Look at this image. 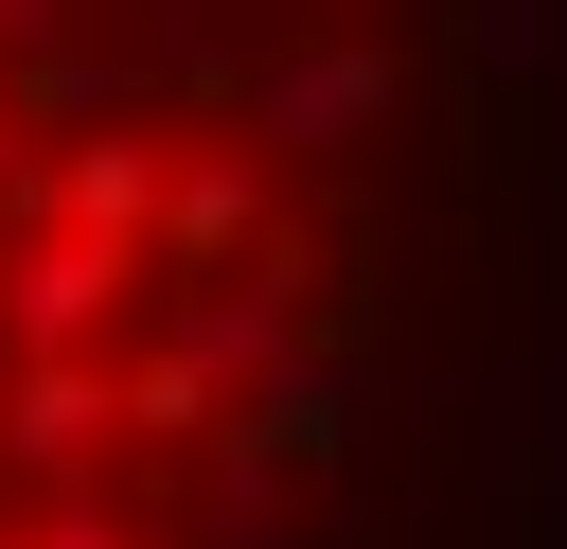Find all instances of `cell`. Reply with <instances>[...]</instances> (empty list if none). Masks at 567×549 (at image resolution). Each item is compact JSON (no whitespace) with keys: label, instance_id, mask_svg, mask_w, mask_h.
I'll return each instance as SVG.
<instances>
[{"label":"cell","instance_id":"obj_1","mask_svg":"<svg viewBox=\"0 0 567 549\" xmlns=\"http://www.w3.org/2000/svg\"><path fill=\"white\" fill-rule=\"evenodd\" d=\"M443 0H0V549H319Z\"/></svg>","mask_w":567,"mask_h":549}]
</instances>
